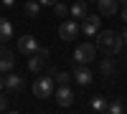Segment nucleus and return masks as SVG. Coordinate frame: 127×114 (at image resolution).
Masks as SVG:
<instances>
[{
  "label": "nucleus",
  "instance_id": "nucleus-17",
  "mask_svg": "<svg viewBox=\"0 0 127 114\" xmlns=\"http://www.w3.org/2000/svg\"><path fill=\"white\" fill-rule=\"evenodd\" d=\"M92 109L94 112H107V99L104 96H94L92 99Z\"/></svg>",
  "mask_w": 127,
  "mask_h": 114
},
{
  "label": "nucleus",
  "instance_id": "nucleus-12",
  "mask_svg": "<svg viewBox=\"0 0 127 114\" xmlns=\"http://www.w3.org/2000/svg\"><path fill=\"white\" fill-rule=\"evenodd\" d=\"M97 5H99L102 18H104V15H117V10H120V3H117V0H97Z\"/></svg>",
  "mask_w": 127,
  "mask_h": 114
},
{
  "label": "nucleus",
  "instance_id": "nucleus-10",
  "mask_svg": "<svg viewBox=\"0 0 127 114\" xmlns=\"http://www.w3.org/2000/svg\"><path fill=\"white\" fill-rule=\"evenodd\" d=\"M36 48H38V41H36L33 36H20V38H18V51H20L23 56H31Z\"/></svg>",
  "mask_w": 127,
  "mask_h": 114
},
{
  "label": "nucleus",
  "instance_id": "nucleus-11",
  "mask_svg": "<svg viewBox=\"0 0 127 114\" xmlns=\"http://www.w3.org/2000/svg\"><path fill=\"white\" fill-rule=\"evenodd\" d=\"M3 89L13 91V94H15V91H20V89H23V76H18V74H10V71H8V76L3 79Z\"/></svg>",
  "mask_w": 127,
  "mask_h": 114
},
{
  "label": "nucleus",
  "instance_id": "nucleus-14",
  "mask_svg": "<svg viewBox=\"0 0 127 114\" xmlns=\"http://www.w3.org/2000/svg\"><path fill=\"white\" fill-rule=\"evenodd\" d=\"M10 38H13V23L8 18H0V43H5Z\"/></svg>",
  "mask_w": 127,
  "mask_h": 114
},
{
  "label": "nucleus",
  "instance_id": "nucleus-6",
  "mask_svg": "<svg viewBox=\"0 0 127 114\" xmlns=\"http://www.w3.org/2000/svg\"><path fill=\"white\" fill-rule=\"evenodd\" d=\"M71 79L76 81L79 86H89L92 81H94V74L89 71V66H87V64H76V68H74V74H71Z\"/></svg>",
  "mask_w": 127,
  "mask_h": 114
},
{
  "label": "nucleus",
  "instance_id": "nucleus-8",
  "mask_svg": "<svg viewBox=\"0 0 127 114\" xmlns=\"http://www.w3.org/2000/svg\"><path fill=\"white\" fill-rule=\"evenodd\" d=\"M56 104L64 107V109L74 104V91L69 89V84H59V89H56Z\"/></svg>",
  "mask_w": 127,
  "mask_h": 114
},
{
  "label": "nucleus",
  "instance_id": "nucleus-26",
  "mask_svg": "<svg viewBox=\"0 0 127 114\" xmlns=\"http://www.w3.org/2000/svg\"><path fill=\"white\" fill-rule=\"evenodd\" d=\"M3 3H5V5H10V3H13V0H3Z\"/></svg>",
  "mask_w": 127,
  "mask_h": 114
},
{
  "label": "nucleus",
  "instance_id": "nucleus-5",
  "mask_svg": "<svg viewBox=\"0 0 127 114\" xmlns=\"http://www.w3.org/2000/svg\"><path fill=\"white\" fill-rule=\"evenodd\" d=\"M79 25H81V33H84V36H97L99 28H102V13H99V15H89V13H87V15L81 18Z\"/></svg>",
  "mask_w": 127,
  "mask_h": 114
},
{
  "label": "nucleus",
  "instance_id": "nucleus-22",
  "mask_svg": "<svg viewBox=\"0 0 127 114\" xmlns=\"http://www.w3.org/2000/svg\"><path fill=\"white\" fill-rule=\"evenodd\" d=\"M38 3H41V5H54L56 0H38Z\"/></svg>",
  "mask_w": 127,
  "mask_h": 114
},
{
  "label": "nucleus",
  "instance_id": "nucleus-7",
  "mask_svg": "<svg viewBox=\"0 0 127 114\" xmlns=\"http://www.w3.org/2000/svg\"><path fill=\"white\" fill-rule=\"evenodd\" d=\"M46 56H48V48H36L33 53H31V58H28V68L33 71V74H38L41 68H43V64H46Z\"/></svg>",
  "mask_w": 127,
  "mask_h": 114
},
{
  "label": "nucleus",
  "instance_id": "nucleus-21",
  "mask_svg": "<svg viewBox=\"0 0 127 114\" xmlns=\"http://www.w3.org/2000/svg\"><path fill=\"white\" fill-rule=\"evenodd\" d=\"M5 109H8V99L0 94V112H5Z\"/></svg>",
  "mask_w": 127,
  "mask_h": 114
},
{
  "label": "nucleus",
  "instance_id": "nucleus-29",
  "mask_svg": "<svg viewBox=\"0 0 127 114\" xmlns=\"http://www.w3.org/2000/svg\"><path fill=\"white\" fill-rule=\"evenodd\" d=\"M125 112H127V104H125Z\"/></svg>",
  "mask_w": 127,
  "mask_h": 114
},
{
  "label": "nucleus",
  "instance_id": "nucleus-23",
  "mask_svg": "<svg viewBox=\"0 0 127 114\" xmlns=\"http://www.w3.org/2000/svg\"><path fill=\"white\" fill-rule=\"evenodd\" d=\"M122 20H125V23H127V5L122 8Z\"/></svg>",
  "mask_w": 127,
  "mask_h": 114
},
{
  "label": "nucleus",
  "instance_id": "nucleus-19",
  "mask_svg": "<svg viewBox=\"0 0 127 114\" xmlns=\"http://www.w3.org/2000/svg\"><path fill=\"white\" fill-rule=\"evenodd\" d=\"M107 112H109V114H120V112H125V104H122V99H114L112 104H107Z\"/></svg>",
  "mask_w": 127,
  "mask_h": 114
},
{
  "label": "nucleus",
  "instance_id": "nucleus-20",
  "mask_svg": "<svg viewBox=\"0 0 127 114\" xmlns=\"http://www.w3.org/2000/svg\"><path fill=\"white\" fill-rule=\"evenodd\" d=\"M54 79L59 81V84H69V81H71V74H66V71H61V74H59V71H56Z\"/></svg>",
  "mask_w": 127,
  "mask_h": 114
},
{
  "label": "nucleus",
  "instance_id": "nucleus-25",
  "mask_svg": "<svg viewBox=\"0 0 127 114\" xmlns=\"http://www.w3.org/2000/svg\"><path fill=\"white\" fill-rule=\"evenodd\" d=\"M117 3H120V5H122V8H125V5H127V0H117Z\"/></svg>",
  "mask_w": 127,
  "mask_h": 114
},
{
  "label": "nucleus",
  "instance_id": "nucleus-1",
  "mask_svg": "<svg viewBox=\"0 0 127 114\" xmlns=\"http://www.w3.org/2000/svg\"><path fill=\"white\" fill-rule=\"evenodd\" d=\"M97 46L102 51H107L109 56H114V53L122 51L125 41H122V36L117 33V30H99V33H97Z\"/></svg>",
  "mask_w": 127,
  "mask_h": 114
},
{
  "label": "nucleus",
  "instance_id": "nucleus-18",
  "mask_svg": "<svg viewBox=\"0 0 127 114\" xmlns=\"http://www.w3.org/2000/svg\"><path fill=\"white\" fill-rule=\"evenodd\" d=\"M51 8H54V15H59V18H66V15H69V5L59 3V0H56V3L51 5Z\"/></svg>",
  "mask_w": 127,
  "mask_h": 114
},
{
  "label": "nucleus",
  "instance_id": "nucleus-2",
  "mask_svg": "<svg viewBox=\"0 0 127 114\" xmlns=\"http://www.w3.org/2000/svg\"><path fill=\"white\" fill-rule=\"evenodd\" d=\"M79 33H81V25H79L76 18H64V20H61V25H59L61 41H74Z\"/></svg>",
  "mask_w": 127,
  "mask_h": 114
},
{
  "label": "nucleus",
  "instance_id": "nucleus-16",
  "mask_svg": "<svg viewBox=\"0 0 127 114\" xmlns=\"http://www.w3.org/2000/svg\"><path fill=\"white\" fill-rule=\"evenodd\" d=\"M38 13H41V3H36V0H28V3H26V15L36 18Z\"/></svg>",
  "mask_w": 127,
  "mask_h": 114
},
{
  "label": "nucleus",
  "instance_id": "nucleus-13",
  "mask_svg": "<svg viewBox=\"0 0 127 114\" xmlns=\"http://www.w3.org/2000/svg\"><path fill=\"white\" fill-rule=\"evenodd\" d=\"M87 13H89V8H87V0H76V3H74V5L69 8V15H71V18H76V20H81Z\"/></svg>",
  "mask_w": 127,
  "mask_h": 114
},
{
  "label": "nucleus",
  "instance_id": "nucleus-27",
  "mask_svg": "<svg viewBox=\"0 0 127 114\" xmlns=\"http://www.w3.org/2000/svg\"><path fill=\"white\" fill-rule=\"evenodd\" d=\"M0 89H3V76H0Z\"/></svg>",
  "mask_w": 127,
  "mask_h": 114
},
{
  "label": "nucleus",
  "instance_id": "nucleus-28",
  "mask_svg": "<svg viewBox=\"0 0 127 114\" xmlns=\"http://www.w3.org/2000/svg\"><path fill=\"white\" fill-rule=\"evenodd\" d=\"M87 3H97V0H87Z\"/></svg>",
  "mask_w": 127,
  "mask_h": 114
},
{
  "label": "nucleus",
  "instance_id": "nucleus-4",
  "mask_svg": "<svg viewBox=\"0 0 127 114\" xmlns=\"http://www.w3.org/2000/svg\"><path fill=\"white\" fill-rule=\"evenodd\" d=\"M94 56H97V46L94 43H79L76 46V51H74V61L76 64H92L94 61Z\"/></svg>",
  "mask_w": 127,
  "mask_h": 114
},
{
  "label": "nucleus",
  "instance_id": "nucleus-15",
  "mask_svg": "<svg viewBox=\"0 0 127 114\" xmlns=\"http://www.w3.org/2000/svg\"><path fill=\"white\" fill-rule=\"evenodd\" d=\"M117 74V66H114V58L112 56H107L102 61V76H114Z\"/></svg>",
  "mask_w": 127,
  "mask_h": 114
},
{
  "label": "nucleus",
  "instance_id": "nucleus-24",
  "mask_svg": "<svg viewBox=\"0 0 127 114\" xmlns=\"http://www.w3.org/2000/svg\"><path fill=\"white\" fill-rule=\"evenodd\" d=\"M122 41H125V43H127V28L122 30Z\"/></svg>",
  "mask_w": 127,
  "mask_h": 114
},
{
  "label": "nucleus",
  "instance_id": "nucleus-3",
  "mask_svg": "<svg viewBox=\"0 0 127 114\" xmlns=\"http://www.w3.org/2000/svg\"><path fill=\"white\" fill-rule=\"evenodd\" d=\"M51 94H54V76H38L33 81V96L48 99Z\"/></svg>",
  "mask_w": 127,
  "mask_h": 114
},
{
  "label": "nucleus",
  "instance_id": "nucleus-9",
  "mask_svg": "<svg viewBox=\"0 0 127 114\" xmlns=\"http://www.w3.org/2000/svg\"><path fill=\"white\" fill-rule=\"evenodd\" d=\"M13 64H15L13 51H8L3 43H0V74H8V71H13Z\"/></svg>",
  "mask_w": 127,
  "mask_h": 114
}]
</instances>
